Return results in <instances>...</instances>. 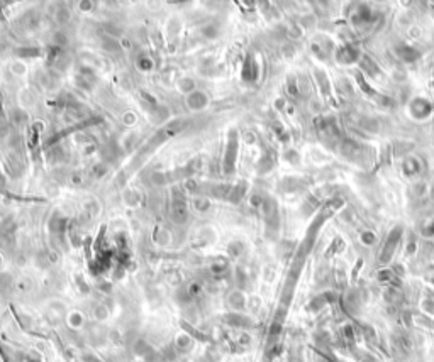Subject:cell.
<instances>
[{"mask_svg": "<svg viewBox=\"0 0 434 362\" xmlns=\"http://www.w3.org/2000/svg\"><path fill=\"white\" fill-rule=\"evenodd\" d=\"M0 264H2V256H0Z\"/></svg>", "mask_w": 434, "mask_h": 362, "instance_id": "15", "label": "cell"}, {"mask_svg": "<svg viewBox=\"0 0 434 362\" xmlns=\"http://www.w3.org/2000/svg\"><path fill=\"white\" fill-rule=\"evenodd\" d=\"M192 342H194V340H192V337L188 335L187 332H180L177 337H175V346H177L180 350H187V349H190Z\"/></svg>", "mask_w": 434, "mask_h": 362, "instance_id": "6", "label": "cell"}, {"mask_svg": "<svg viewBox=\"0 0 434 362\" xmlns=\"http://www.w3.org/2000/svg\"><path fill=\"white\" fill-rule=\"evenodd\" d=\"M171 215H173V220L178 223L185 222L188 217V212H187V206L184 205V202H175L173 203V212H171Z\"/></svg>", "mask_w": 434, "mask_h": 362, "instance_id": "5", "label": "cell"}, {"mask_svg": "<svg viewBox=\"0 0 434 362\" xmlns=\"http://www.w3.org/2000/svg\"><path fill=\"white\" fill-rule=\"evenodd\" d=\"M178 88H180L182 93H187V95H190L192 92L197 90V88H195V81L192 80V78H185V77L178 81Z\"/></svg>", "mask_w": 434, "mask_h": 362, "instance_id": "7", "label": "cell"}, {"mask_svg": "<svg viewBox=\"0 0 434 362\" xmlns=\"http://www.w3.org/2000/svg\"><path fill=\"white\" fill-rule=\"evenodd\" d=\"M399 237H401V229H397L395 232L390 234V237H388L387 244H385V247H384V254H382V257H380L382 263H387V261L392 257V254H394V251H395V246H397V242H399Z\"/></svg>", "mask_w": 434, "mask_h": 362, "instance_id": "2", "label": "cell"}, {"mask_svg": "<svg viewBox=\"0 0 434 362\" xmlns=\"http://www.w3.org/2000/svg\"><path fill=\"white\" fill-rule=\"evenodd\" d=\"M139 66L143 68V70H151V68H153V63H151V60H148V58H141Z\"/></svg>", "mask_w": 434, "mask_h": 362, "instance_id": "12", "label": "cell"}, {"mask_svg": "<svg viewBox=\"0 0 434 362\" xmlns=\"http://www.w3.org/2000/svg\"><path fill=\"white\" fill-rule=\"evenodd\" d=\"M136 115H134L133 112H127V113H124V122L127 124V126H133L134 122H136Z\"/></svg>", "mask_w": 434, "mask_h": 362, "instance_id": "11", "label": "cell"}, {"mask_svg": "<svg viewBox=\"0 0 434 362\" xmlns=\"http://www.w3.org/2000/svg\"><path fill=\"white\" fill-rule=\"evenodd\" d=\"M207 105H209V96L202 90H195L190 95H187V107L190 110H194V112L205 109Z\"/></svg>", "mask_w": 434, "mask_h": 362, "instance_id": "1", "label": "cell"}, {"mask_svg": "<svg viewBox=\"0 0 434 362\" xmlns=\"http://www.w3.org/2000/svg\"><path fill=\"white\" fill-rule=\"evenodd\" d=\"M195 206H197L199 210H202V212H204V210L209 206V202L205 198H197V202H195Z\"/></svg>", "mask_w": 434, "mask_h": 362, "instance_id": "13", "label": "cell"}, {"mask_svg": "<svg viewBox=\"0 0 434 362\" xmlns=\"http://www.w3.org/2000/svg\"><path fill=\"white\" fill-rule=\"evenodd\" d=\"M227 303H229V306L233 310H243L244 306H246V296H244V293L239 291V289H234V291H231L229 296H227Z\"/></svg>", "mask_w": 434, "mask_h": 362, "instance_id": "3", "label": "cell"}, {"mask_svg": "<svg viewBox=\"0 0 434 362\" xmlns=\"http://www.w3.org/2000/svg\"><path fill=\"white\" fill-rule=\"evenodd\" d=\"M10 73L14 77H24L27 73L26 63H22V61H14V63H10Z\"/></svg>", "mask_w": 434, "mask_h": 362, "instance_id": "9", "label": "cell"}, {"mask_svg": "<svg viewBox=\"0 0 434 362\" xmlns=\"http://www.w3.org/2000/svg\"><path fill=\"white\" fill-rule=\"evenodd\" d=\"M109 315H110V312L105 305H97L94 308V318L97 320V322H105V320L109 318Z\"/></svg>", "mask_w": 434, "mask_h": 362, "instance_id": "8", "label": "cell"}, {"mask_svg": "<svg viewBox=\"0 0 434 362\" xmlns=\"http://www.w3.org/2000/svg\"><path fill=\"white\" fill-rule=\"evenodd\" d=\"M67 323H68V327H70V329H75V330L82 329V327L85 325L83 313L78 312V310H73V312H70L67 315Z\"/></svg>", "mask_w": 434, "mask_h": 362, "instance_id": "4", "label": "cell"}, {"mask_svg": "<svg viewBox=\"0 0 434 362\" xmlns=\"http://www.w3.org/2000/svg\"><path fill=\"white\" fill-rule=\"evenodd\" d=\"M67 19H68L67 9H60V10H58V20H61V22H63V20H67Z\"/></svg>", "mask_w": 434, "mask_h": 362, "instance_id": "14", "label": "cell"}, {"mask_svg": "<svg viewBox=\"0 0 434 362\" xmlns=\"http://www.w3.org/2000/svg\"><path fill=\"white\" fill-rule=\"evenodd\" d=\"M202 34H204L205 37H216L217 36V27L216 26H205L204 29H202Z\"/></svg>", "mask_w": 434, "mask_h": 362, "instance_id": "10", "label": "cell"}]
</instances>
